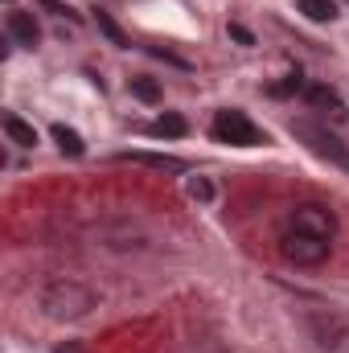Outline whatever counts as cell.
Masks as SVG:
<instances>
[{
  "label": "cell",
  "instance_id": "7",
  "mask_svg": "<svg viewBox=\"0 0 349 353\" xmlns=\"http://www.w3.org/2000/svg\"><path fill=\"white\" fill-rule=\"evenodd\" d=\"M119 161L148 165V169H161V173H185V161L181 157H169V152H119Z\"/></svg>",
  "mask_w": 349,
  "mask_h": 353
},
{
  "label": "cell",
  "instance_id": "1",
  "mask_svg": "<svg viewBox=\"0 0 349 353\" xmlns=\"http://www.w3.org/2000/svg\"><path fill=\"white\" fill-rule=\"evenodd\" d=\"M94 308V292L74 283V279H54L46 292H41V312L50 321H79Z\"/></svg>",
  "mask_w": 349,
  "mask_h": 353
},
{
  "label": "cell",
  "instance_id": "14",
  "mask_svg": "<svg viewBox=\"0 0 349 353\" xmlns=\"http://www.w3.org/2000/svg\"><path fill=\"white\" fill-rule=\"evenodd\" d=\"M185 189H189V197H193V201H214V185H210L206 176H189V185H185Z\"/></svg>",
  "mask_w": 349,
  "mask_h": 353
},
{
  "label": "cell",
  "instance_id": "5",
  "mask_svg": "<svg viewBox=\"0 0 349 353\" xmlns=\"http://www.w3.org/2000/svg\"><path fill=\"white\" fill-rule=\"evenodd\" d=\"M292 230H304V234H317V239L333 243V234H337V218H333L329 205H321V201H304V205L292 210Z\"/></svg>",
  "mask_w": 349,
  "mask_h": 353
},
{
  "label": "cell",
  "instance_id": "19",
  "mask_svg": "<svg viewBox=\"0 0 349 353\" xmlns=\"http://www.w3.org/2000/svg\"><path fill=\"white\" fill-rule=\"evenodd\" d=\"M54 353H83V345H79V341H66V345H58Z\"/></svg>",
  "mask_w": 349,
  "mask_h": 353
},
{
  "label": "cell",
  "instance_id": "15",
  "mask_svg": "<svg viewBox=\"0 0 349 353\" xmlns=\"http://www.w3.org/2000/svg\"><path fill=\"white\" fill-rule=\"evenodd\" d=\"M304 94H308V103H317V107H337V90H329V87H308Z\"/></svg>",
  "mask_w": 349,
  "mask_h": 353
},
{
  "label": "cell",
  "instance_id": "3",
  "mask_svg": "<svg viewBox=\"0 0 349 353\" xmlns=\"http://www.w3.org/2000/svg\"><path fill=\"white\" fill-rule=\"evenodd\" d=\"M329 247H333V243H325V239H317V234H304V230H288V234L279 239V255L296 267L325 263V259H329Z\"/></svg>",
  "mask_w": 349,
  "mask_h": 353
},
{
  "label": "cell",
  "instance_id": "2",
  "mask_svg": "<svg viewBox=\"0 0 349 353\" xmlns=\"http://www.w3.org/2000/svg\"><path fill=\"white\" fill-rule=\"evenodd\" d=\"M214 136L222 140V144H235V148H255V144H267V136H263L259 128L243 115V111H218L214 115Z\"/></svg>",
  "mask_w": 349,
  "mask_h": 353
},
{
  "label": "cell",
  "instance_id": "9",
  "mask_svg": "<svg viewBox=\"0 0 349 353\" xmlns=\"http://www.w3.org/2000/svg\"><path fill=\"white\" fill-rule=\"evenodd\" d=\"M54 144L66 152V157H83L87 152V144H83V136L74 132V128H66V123H54Z\"/></svg>",
  "mask_w": 349,
  "mask_h": 353
},
{
  "label": "cell",
  "instance_id": "17",
  "mask_svg": "<svg viewBox=\"0 0 349 353\" xmlns=\"http://www.w3.org/2000/svg\"><path fill=\"white\" fill-rule=\"evenodd\" d=\"M292 90H300V70H296V74H288L283 83H275V87H271V94H292Z\"/></svg>",
  "mask_w": 349,
  "mask_h": 353
},
{
  "label": "cell",
  "instance_id": "12",
  "mask_svg": "<svg viewBox=\"0 0 349 353\" xmlns=\"http://www.w3.org/2000/svg\"><path fill=\"white\" fill-rule=\"evenodd\" d=\"M148 132H152V136H169V140H177V136H185V132H189V123H185L181 115H161Z\"/></svg>",
  "mask_w": 349,
  "mask_h": 353
},
{
  "label": "cell",
  "instance_id": "16",
  "mask_svg": "<svg viewBox=\"0 0 349 353\" xmlns=\"http://www.w3.org/2000/svg\"><path fill=\"white\" fill-rule=\"evenodd\" d=\"M37 4H41L46 12H54V17H70V21H79V12H74L66 0H37Z\"/></svg>",
  "mask_w": 349,
  "mask_h": 353
},
{
  "label": "cell",
  "instance_id": "13",
  "mask_svg": "<svg viewBox=\"0 0 349 353\" xmlns=\"http://www.w3.org/2000/svg\"><path fill=\"white\" fill-rule=\"evenodd\" d=\"M132 94H136L140 103H161V83H152V79H132Z\"/></svg>",
  "mask_w": 349,
  "mask_h": 353
},
{
  "label": "cell",
  "instance_id": "6",
  "mask_svg": "<svg viewBox=\"0 0 349 353\" xmlns=\"http://www.w3.org/2000/svg\"><path fill=\"white\" fill-rule=\"evenodd\" d=\"M4 29H8V37L17 41V46H37L41 41V29H37V21H33V12H21V8H12L8 17H4Z\"/></svg>",
  "mask_w": 349,
  "mask_h": 353
},
{
  "label": "cell",
  "instance_id": "18",
  "mask_svg": "<svg viewBox=\"0 0 349 353\" xmlns=\"http://www.w3.org/2000/svg\"><path fill=\"white\" fill-rule=\"evenodd\" d=\"M230 37H235V41H243V46H255L251 29H247V25H239V21H230Z\"/></svg>",
  "mask_w": 349,
  "mask_h": 353
},
{
  "label": "cell",
  "instance_id": "8",
  "mask_svg": "<svg viewBox=\"0 0 349 353\" xmlns=\"http://www.w3.org/2000/svg\"><path fill=\"white\" fill-rule=\"evenodd\" d=\"M4 136H8L12 144H21V148H33V144H37L33 123H25L21 115H4Z\"/></svg>",
  "mask_w": 349,
  "mask_h": 353
},
{
  "label": "cell",
  "instance_id": "11",
  "mask_svg": "<svg viewBox=\"0 0 349 353\" xmlns=\"http://www.w3.org/2000/svg\"><path fill=\"white\" fill-rule=\"evenodd\" d=\"M94 25H99V29L107 33V41H111V46H132V41L123 37V29H119V25L111 21V12H103L99 4H94Z\"/></svg>",
  "mask_w": 349,
  "mask_h": 353
},
{
  "label": "cell",
  "instance_id": "4",
  "mask_svg": "<svg viewBox=\"0 0 349 353\" xmlns=\"http://www.w3.org/2000/svg\"><path fill=\"white\" fill-rule=\"evenodd\" d=\"M292 132L317 152V157H329L333 165H341V169H349V148L333 136V132H325L321 123H308V119H300V123H292Z\"/></svg>",
  "mask_w": 349,
  "mask_h": 353
},
{
  "label": "cell",
  "instance_id": "10",
  "mask_svg": "<svg viewBox=\"0 0 349 353\" xmlns=\"http://www.w3.org/2000/svg\"><path fill=\"white\" fill-rule=\"evenodd\" d=\"M296 8H300V12H304L308 21H321V25L337 17V4H333V0H300Z\"/></svg>",
  "mask_w": 349,
  "mask_h": 353
}]
</instances>
